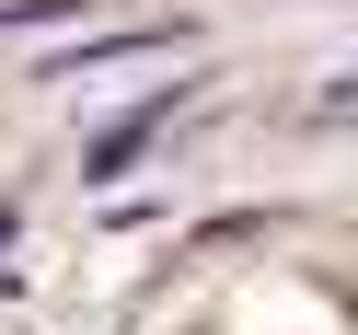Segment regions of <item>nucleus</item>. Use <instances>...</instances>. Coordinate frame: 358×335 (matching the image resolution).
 Wrapping results in <instances>:
<instances>
[{
    "mask_svg": "<svg viewBox=\"0 0 358 335\" xmlns=\"http://www.w3.org/2000/svg\"><path fill=\"white\" fill-rule=\"evenodd\" d=\"M173 104H185V81H162V93H150V104H127V116H116V127H104V139H93V173H127V162H139V150H150V127L173 116Z\"/></svg>",
    "mask_w": 358,
    "mask_h": 335,
    "instance_id": "f257e3e1",
    "label": "nucleus"
},
{
    "mask_svg": "<svg viewBox=\"0 0 358 335\" xmlns=\"http://www.w3.org/2000/svg\"><path fill=\"white\" fill-rule=\"evenodd\" d=\"M0 231H12V208H0Z\"/></svg>",
    "mask_w": 358,
    "mask_h": 335,
    "instance_id": "f03ea898",
    "label": "nucleus"
}]
</instances>
